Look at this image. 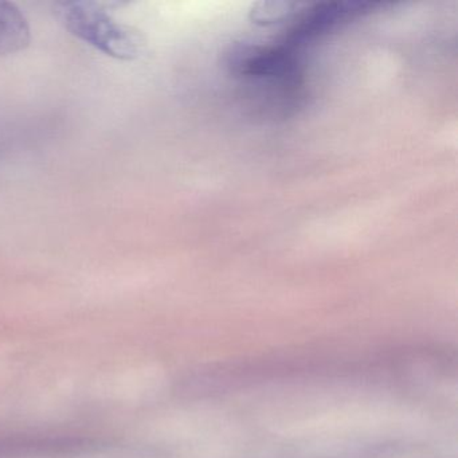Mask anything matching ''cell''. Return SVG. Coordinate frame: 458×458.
<instances>
[{
	"mask_svg": "<svg viewBox=\"0 0 458 458\" xmlns=\"http://www.w3.org/2000/svg\"><path fill=\"white\" fill-rule=\"evenodd\" d=\"M55 9L58 20L72 36L103 55L120 61H133L140 57L143 52L140 34L114 20L103 4L64 2Z\"/></svg>",
	"mask_w": 458,
	"mask_h": 458,
	"instance_id": "1",
	"label": "cell"
},
{
	"mask_svg": "<svg viewBox=\"0 0 458 458\" xmlns=\"http://www.w3.org/2000/svg\"><path fill=\"white\" fill-rule=\"evenodd\" d=\"M296 50L285 41L273 44L243 42L233 47L227 65L235 76L259 87L293 88L300 80Z\"/></svg>",
	"mask_w": 458,
	"mask_h": 458,
	"instance_id": "2",
	"label": "cell"
},
{
	"mask_svg": "<svg viewBox=\"0 0 458 458\" xmlns=\"http://www.w3.org/2000/svg\"><path fill=\"white\" fill-rule=\"evenodd\" d=\"M31 42V29L22 10L0 0V57L22 52Z\"/></svg>",
	"mask_w": 458,
	"mask_h": 458,
	"instance_id": "3",
	"label": "cell"
}]
</instances>
